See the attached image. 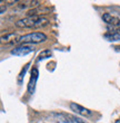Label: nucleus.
<instances>
[{
	"instance_id": "obj_1",
	"label": "nucleus",
	"mask_w": 120,
	"mask_h": 123,
	"mask_svg": "<svg viewBox=\"0 0 120 123\" xmlns=\"http://www.w3.org/2000/svg\"><path fill=\"white\" fill-rule=\"evenodd\" d=\"M48 24L49 21L46 18L32 16V17H26L23 19L17 20L15 23V25H16V27H19V28H40V27L47 26Z\"/></svg>"
},
{
	"instance_id": "obj_14",
	"label": "nucleus",
	"mask_w": 120,
	"mask_h": 123,
	"mask_svg": "<svg viewBox=\"0 0 120 123\" xmlns=\"http://www.w3.org/2000/svg\"><path fill=\"white\" fill-rule=\"evenodd\" d=\"M3 11H5V6H1V13H3Z\"/></svg>"
},
{
	"instance_id": "obj_15",
	"label": "nucleus",
	"mask_w": 120,
	"mask_h": 123,
	"mask_svg": "<svg viewBox=\"0 0 120 123\" xmlns=\"http://www.w3.org/2000/svg\"><path fill=\"white\" fill-rule=\"evenodd\" d=\"M115 48H116V50H120V46H116Z\"/></svg>"
},
{
	"instance_id": "obj_5",
	"label": "nucleus",
	"mask_w": 120,
	"mask_h": 123,
	"mask_svg": "<svg viewBox=\"0 0 120 123\" xmlns=\"http://www.w3.org/2000/svg\"><path fill=\"white\" fill-rule=\"evenodd\" d=\"M38 75H39L38 69H37V68H32V71H31V77H30L29 85H28V91H29V93H31V94L33 93L35 87H36V83H37V80H38Z\"/></svg>"
},
{
	"instance_id": "obj_6",
	"label": "nucleus",
	"mask_w": 120,
	"mask_h": 123,
	"mask_svg": "<svg viewBox=\"0 0 120 123\" xmlns=\"http://www.w3.org/2000/svg\"><path fill=\"white\" fill-rule=\"evenodd\" d=\"M102 20H104V23L109 24V25H112V26H115V27H120V19L119 18L112 16V15H110V13H108V12L102 15Z\"/></svg>"
},
{
	"instance_id": "obj_10",
	"label": "nucleus",
	"mask_w": 120,
	"mask_h": 123,
	"mask_svg": "<svg viewBox=\"0 0 120 123\" xmlns=\"http://www.w3.org/2000/svg\"><path fill=\"white\" fill-rule=\"evenodd\" d=\"M51 55H52V53L50 49H45V50H42V52L39 53V55H38V61H42V59L49 58Z\"/></svg>"
},
{
	"instance_id": "obj_7",
	"label": "nucleus",
	"mask_w": 120,
	"mask_h": 123,
	"mask_svg": "<svg viewBox=\"0 0 120 123\" xmlns=\"http://www.w3.org/2000/svg\"><path fill=\"white\" fill-rule=\"evenodd\" d=\"M48 11H49L48 8H45V7H37V8H35V9L28 10V12H27V17H32V16L40 17L39 15H41V13H47Z\"/></svg>"
},
{
	"instance_id": "obj_3",
	"label": "nucleus",
	"mask_w": 120,
	"mask_h": 123,
	"mask_svg": "<svg viewBox=\"0 0 120 123\" xmlns=\"http://www.w3.org/2000/svg\"><path fill=\"white\" fill-rule=\"evenodd\" d=\"M69 106H70L71 111H73L75 113L79 114V115H82V117H90V115H92V112H91L90 110H88V109L83 107L82 105L77 104V103H75V102H71Z\"/></svg>"
},
{
	"instance_id": "obj_4",
	"label": "nucleus",
	"mask_w": 120,
	"mask_h": 123,
	"mask_svg": "<svg viewBox=\"0 0 120 123\" xmlns=\"http://www.w3.org/2000/svg\"><path fill=\"white\" fill-rule=\"evenodd\" d=\"M32 52H33V47H31V46L20 45V46H18V47H15V48L11 50V54L15 56H26Z\"/></svg>"
},
{
	"instance_id": "obj_8",
	"label": "nucleus",
	"mask_w": 120,
	"mask_h": 123,
	"mask_svg": "<svg viewBox=\"0 0 120 123\" xmlns=\"http://www.w3.org/2000/svg\"><path fill=\"white\" fill-rule=\"evenodd\" d=\"M19 7L20 8H27V7H29V8L35 9V8H37V7H40V1H38V0L25 1V2H22V3H19Z\"/></svg>"
},
{
	"instance_id": "obj_12",
	"label": "nucleus",
	"mask_w": 120,
	"mask_h": 123,
	"mask_svg": "<svg viewBox=\"0 0 120 123\" xmlns=\"http://www.w3.org/2000/svg\"><path fill=\"white\" fill-rule=\"evenodd\" d=\"M28 66H29V64L26 65V66H25V69H22V71H21V73H20L19 78H18V83H19V84L21 83V78H22L23 76H25V74H26V71L28 69Z\"/></svg>"
},
{
	"instance_id": "obj_11",
	"label": "nucleus",
	"mask_w": 120,
	"mask_h": 123,
	"mask_svg": "<svg viewBox=\"0 0 120 123\" xmlns=\"http://www.w3.org/2000/svg\"><path fill=\"white\" fill-rule=\"evenodd\" d=\"M106 38H108L109 40H119L120 36H118L117 34H106Z\"/></svg>"
},
{
	"instance_id": "obj_2",
	"label": "nucleus",
	"mask_w": 120,
	"mask_h": 123,
	"mask_svg": "<svg viewBox=\"0 0 120 123\" xmlns=\"http://www.w3.org/2000/svg\"><path fill=\"white\" fill-rule=\"evenodd\" d=\"M47 40V36L41 31H35L30 32L27 35H23L19 37L15 43H22V44H39V43L46 42Z\"/></svg>"
},
{
	"instance_id": "obj_9",
	"label": "nucleus",
	"mask_w": 120,
	"mask_h": 123,
	"mask_svg": "<svg viewBox=\"0 0 120 123\" xmlns=\"http://www.w3.org/2000/svg\"><path fill=\"white\" fill-rule=\"evenodd\" d=\"M17 38L16 32H10V34H6V35L1 36V43H15Z\"/></svg>"
},
{
	"instance_id": "obj_13",
	"label": "nucleus",
	"mask_w": 120,
	"mask_h": 123,
	"mask_svg": "<svg viewBox=\"0 0 120 123\" xmlns=\"http://www.w3.org/2000/svg\"><path fill=\"white\" fill-rule=\"evenodd\" d=\"M72 120H73V123H84L83 121L79 119V117H72Z\"/></svg>"
}]
</instances>
